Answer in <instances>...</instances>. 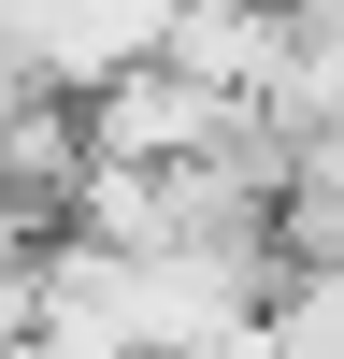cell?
<instances>
[{
    "label": "cell",
    "mask_w": 344,
    "mask_h": 359,
    "mask_svg": "<svg viewBox=\"0 0 344 359\" xmlns=\"http://www.w3.org/2000/svg\"><path fill=\"white\" fill-rule=\"evenodd\" d=\"M172 29H187V0H43V29H29V86L43 101H115L129 72H158Z\"/></svg>",
    "instance_id": "6da1fadb"
},
{
    "label": "cell",
    "mask_w": 344,
    "mask_h": 359,
    "mask_svg": "<svg viewBox=\"0 0 344 359\" xmlns=\"http://www.w3.org/2000/svg\"><path fill=\"white\" fill-rule=\"evenodd\" d=\"M258 115L244 101H215V86H187L158 57V72H129L115 101H86V158H115V172H201V158H229Z\"/></svg>",
    "instance_id": "7a4b0ae2"
},
{
    "label": "cell",
    "mask_w": 344,
    "mask_h": 359,
    "mask_svg": "<svg viewBox=\"0 0 344 359\" xmlns=\"http://www.w3.org/2000/svg\"><path fill=\"white\" fill-rule=\"evenodd\" d=\"M273 359H344V273H287L273 287Z\"/></svg>",
    "instance_id": "3957f363"
},
{
    "label": "cell",
    "mask_w": 344,
    "mask_h": 359,
    "mask_svg": "<svg viewBox=\"0 0 344 359\" xmlns=\"http://www.w3.org/2000/svg\"><path fill=\"white\" fill-rule=\"evenodd\" d=\"M29 316H43V245H15V230H0V359L29 345Z\"/></svg>",
    "instance_id": "277c9868"
},
{
    "label": "cell",
    "mask_w": 344,
    "mask_h": 359,
    "mask_svg": "<svg viewBox=\"0 0 344 359\" xmlns=\"http://www.w3.org/2000/svg\"><path fill=\"white\" fill-rule=\"evenodd\" d=\"M29 29H43V0H0V72H29Z\"/></svg>",
    "instance_id": "5b68a950"
}]
</instances>
